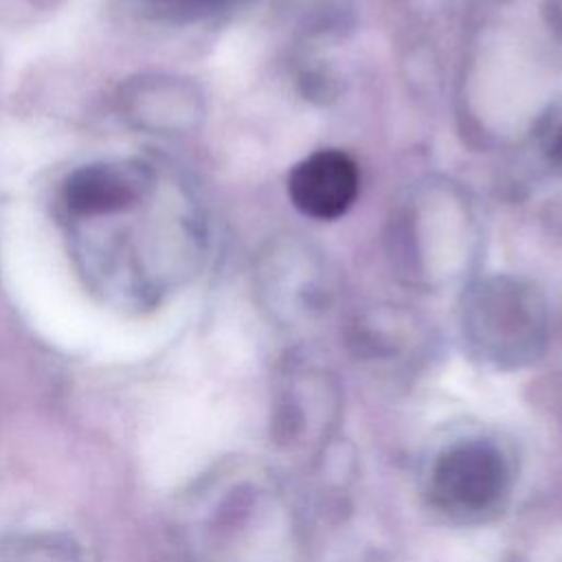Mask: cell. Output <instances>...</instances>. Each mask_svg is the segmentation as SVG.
<instances>
[{
	"instance_id": "cell-1",
	"label": "cell",
	"mask_w": 562,
	"mask_h": 562,
	"mask_svg": "<svg viewBox=\"0 0 562 562\" xmlns=\"http://www.w3.org/2000/svg\"><path fill=\"white\" fill-rule=\"evenodd\" d=\"M182 562H301L305 522L261 463L231 459L200 474L171 520Z\"/></svg>"
},
{
	"instance_id": "cell-2",
	"label": "cell",
	"mask_w": 562,
	"mask_h": 562,
	"mask_svg": "<svg viewBox=\"0 0 562 562\" xmlns=\"http://www.w3.org/2000/svg\"><path fill=\"white\" fill-rule=\"evenodd\" d=\"M516 476L518 461L505 439L463 428L432 446L422 468V494L446 520L481 525L507 507Z\"/></svg>"
},
{
	"instance_id": "cell-3",
	"label": "cell",
	"mask_w": 562,
	"mask_h": 562,
	"mask_svg": "<svg viewBox=\"0 0 562 562\" xmlns=\"http://www.w3.org/2000/svg\"><path fill=\"white\" fill-rule=\"evenodd\" d=\"M547 310L540 294L522 281L494 277L465 301L463 336L470 351L498 371L538 362L547 347Z\"/></svg>"
},
{
	"instance_id": "cell-4",
	"label": "cell",
	"mask_w": 562,
	"mask_h": 562,
	"mask_svg": "<svg viewBox=\"0 0 562 562\" xmlns=\"http://www.w3.org/2000/svg\"><path fill=\"white\" fill-rule=\"evenodd\" d=\"M342 393L336 375L314 362H290L270 406V439L279 452L312 463L336 443Z\"/></svg>"
},
{
	"instance_id": "cell-5",
	"label": "cell",
	"mask_w": 562,
	"mask_h": 562,
	"mask_svg": "<svg viewBox=\"0 0 562 562\" xmlns=\"http://www.w3.org/2000/svg\"><path fill=\"white\" fill-rule=\"evenodd\" d=\"M360 191L356 160L340 149H318L288 173V198L307 217L331 222L342 217Z\"/></svg>"
},
{
	"instance_id": "cell-6",
	"label": "cell",
	"mask_w": 562,
	"mask_h": 562,
	"mask_svg": "<svg viewBox=\"0 0 562 562\" xmlns=\"http://www.w3.org/2000/svg\"><path fill=\"white\" fill-rule=\"evenodd\" d=\"M154 180V167L140 160L92 162L66 178L59 195L61 209L68 222L99 217L143 195Z\"/></svg>"
},
{
	"instance_id": "cell-7",
	"label": "cell",
	"mask_w": 562,
	"mask_h": 562,
	"mask_svg": "<svg viewBox=\"0 0 562 562\" xmlns=\"http://www.w3.org/2000/svg\"><path fill=\"white\" fill-rule=\"evenodd\" d=\"M121 112L138 130L182 132L200 114V99L191 83L178 77L140 75L121 92Z\"/></svg>"
},
{
	"instance_id": "cell-8",
	"label": "cell",
	"mask_w": 562,
	"mask_h": 562,
	"mask_svg": "<svg viewBox=\"0 0 562 562\" xmlns=\"http://www.w3.org/2000/svg\"><path fill=\"white\" fill-rule=\"evenodd\" d=\"M237 0H140V4L160 20L195 22L215 15Z\"/></svg>"
},
{
	"instance_id": "cell-9",
	"label": "cell",
	"mask_w": 562,
	"mask_h": 562,
	"mask_svg": "<svg viewBox=\"0 0 562 562\" xmlns=\"http://www.w3.org/2000/svg\"><path fill=\"white\" fill-rule=\"evenodd\" d=\"M13 562H81L72 542L61 538H35L18 549Z\"/></svg>"
},
{
	"instance_id": "cell-10",
	"label": "cell",
	"mask_w": 562,
	"mask_h": 562,
	"mask_svg": "<svg viewBox=\"0 0 562 562\" xmlns=\"http://www.w3.org/2000/svg\"><path fill=\"white\" fill-rule=\"evenodd\" d=\"M540 145H542V156L549 165V169L562 178V114H555L540 134Z\"/></svg>"
},
{
	"instance_id": "cell-11",
	"label": "cell",
	"mask_w": 562,
	"mask_h": 562,
	"mask_svg": "<svg viewBox=\"0 0 562 562\" xmlns=\"http://www.w3.org/2000/svg\"><path fill=\"white\" fill-rule=\"evenodd\" d=\"M540 15L549 33L562 42V0H542Z\"/></svg>"
}]
</instances>
